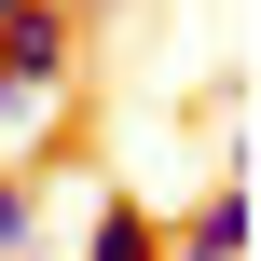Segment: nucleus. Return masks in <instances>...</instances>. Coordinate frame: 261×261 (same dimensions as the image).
I'll return each instance as SVG.
<instances>
[{"instance_id":"obj_2","label":"nucleus","mask_w":261,"mask_h":261,"mask_svg":"<svg viewBox=\"0 0 261 261\" xmlns=\"http://www.w3.org/2000/svg\"><path fill=\"white\" fill-rule=\"evenodd\" d=\"M165 261H248V193L220 179V193H206V206H193L179 234H165Z\"/></svg>"},{"instance_id":"obj_1","label":"nucleus","mask_w":261,"mask_h":261,"mask_svg":"<svg viewBox=\"0 0 261 261\" xmlns=\"http://www.w3.org/2000/svg\"><path fill=\"white\" fill-rule=\"evenodd\" d=\"M69 55H83L69 0H0V151H28L41 110H69Z\"/></svg>"},{"instance_id":"obj_3","label":"nucleus","mask_w":261,"mask_h":261,"mask_svg":"<svg viewBox=\"0 0 261 261\" xmlns=\"http://www.w3.org/2000/svg\"><path fill=\"white\" fill-rule=\"evenodd\" d=\"M83 261H165V220H151L138 193H110V206H96V234H83Z\"/></svg>"},{"instance_id":"obj_4","label":"nucleus","mask_w":261,"mask_h":261,"mask_svg":"<svg viewBox=\"0 0 261 261\" xmlns=\"http://www.w3.org/2000/svg\"><path fill=\"white\" fill-rule=\"evenodd\" d=\"M41 248V193H28V165H0V261Z\"/></svg>"}]
</instances>
